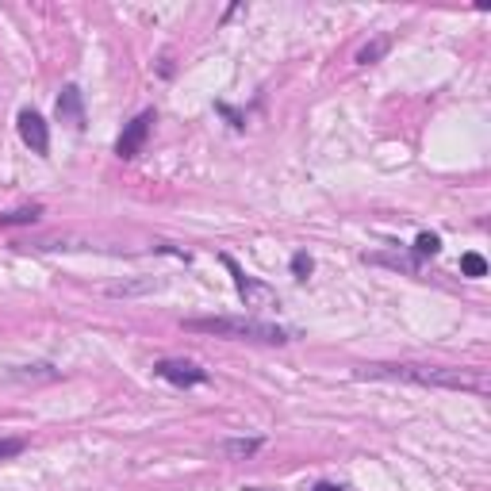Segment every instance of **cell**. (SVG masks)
Listing matches in <instances>:
<instances>
[{
    "label": "cell",
    "instance_id": "cell-13",
    "mask_svg": "<svg viewBox=\"0 0 491 491\" xmlns=\"http://www.w3.org/2000/svg\"><path fill=\"white\" fill-rule=\"evenodd\" d=\"M23 449H27V441H23V438H0V460L20 457Z\"/></svg>",
    "mask_w": 491,
    "mask_h": 491
},
{
    "label": "cell",
    "instance_id": "cell-8",
    "mask_svg": "<svg viewBox=\"0 0 491 491\" xmlns=\"http://www.w3.org/2000/svg\"><path fill=\"white\" fill-rule=\"evenodd\" d=\"M258 449H261V438H234L223 446L226 457H250V453H258Z\"/></svg>",
    "mask_w": 491,
    "mask_h": 491
},
{
    "label": "cell",
    "instance_id": "cell-9",
    "mask_svg": "<svg viewBox=\"0 0 491 491\" xmlns=\"http://www.w3.org/2000/svg\"><path fill=\"white\" fill-rule=\"evenodd\" d=\"M39 215H43V207H20V211L0 215V226H12V223H35Z\"/></svg>",
    "mask_w": 491,
    "mask_h": 491
},
{
    "label": "cell",
    "instance_id": "cell-12",
    "mask_svg": "<svg viewBox=\"0 0 491 491\" xmlns=\"http://www.w3.org/2000/svg\"><path fill=\"white\" fill-rule=\"evenodd\" d=\"M384 50H388V39H376V43H368V46H361V50H357V62L368 65V62H376V58H380Z\"/></svg>",
    "mask_w": 491,
    "mask_h": 491
},
{
    "label": "cell",
    "instance_id": "cell-6",
    "mask_svg": "<svg viewBox=\"0 0 491 491\" xmlns=\"http://www.w3.org/2000/svg\"><path fill=\"white\" fill-rule=\"evenodd\" d=\"M58 119L70 123L73 131L84 127V100H81L77 84H65V89H62V96H58Z\"/></svg>",
    "mask_w": 491,
    "mask_h": 491
},
{
    "label": "cell",
    "instance_id": "cell-1",
    "mask_svg": "<svg viewBox=\"0 0 491 491\" xmlns=\"http://www.w3.org/2000/svg\"><path fill=\"white\" fill-rule=\"evenodd\" d=\"M361 376H384V380H407L422 388H449V392H487V376L476 368H449V365H368Z\"/></svg>",
    "mask_w": 491,
    "mask_h": 491
},
{
    "label": "cell",
    "instance_id": "cell-3",
    "mask_svg": "<svg viewBox=\"0 0 491 491\" xmlns=\"http://www.w3.org/2000/svg\"><path fill=\"white\" fill-rule=\"evenodd\" d=\"M150 127H154V111H138V116L123 127V135H119V143H116V154L123 158V162L138 158V150H143V143L150 138Z\"/></svg>",
    "mask_w": 491,
    "mask_h": 491
},
{
    "label": "cell",
    "instance_id": "cell-16",
    "mask_svg": "<svg viewBox=\"0 0 491 491\" xmlns=\"http://www.w3.org/2000/svg\"><path fill=\"white\" fill-rule=\"evenodd\" d=\"M246 491H261V487H246Z\"/></svg>",
    "mask_w": 491,
    "mask_h": 491
},
{
    "label": "cell",
    "instance_id": "cell-15",
    "mask_svg": "<svg viewBox=\"0 0 491 491\" xmlns=\"http://www.w3.org/2000/svg\"><path fill=\"white\" fill-rule=\"evenodd\" d=\"M315 491H342L338 484H315Z\"/></svg>",
    "mask_w": 491,
    "mask_h": 491
},
{
    "label": "cell",
    "instance_id": "cell-4",
    "mask_svg": "<svg viewBox=\"0 0 491 491\" xmlns=\"http://www.w3.org/2000/svg\"><path fill=\"white\" fill-rule=\"evenodd\" d=\"M154 373L162 376V380L177 384V388H192V384H204L207 380V373H204L200 365H192V361H158Z\"/></svg>",
    "mask_w": 491,
    "mask_h": 491
},
{
    "label": "cell",
    "instance_id": "cell-10",
    "mask_svg": "<svg viewBox=\"0 0 491 491\" xmlns=\"http://www.w3.org/2000/svg\"><path fill=\"white\" fill-rule=\"evenodd\" d=\"M460 272H465V277H487V261L480 258V253H465V258H460Z\"/></svg>",
    "mask_w": 491,
    "mask_h": 491
},
{
    "label": "cell",
    "instance_id": "cell-14",
    "mask_svg": "<svg viewBox=\"0 0 491 491\" xmlns=\"http://www.w3.org/2000/svg\"><path fill=\"white\" fill-rule=\"evenodd\" d=\"M311 269H315V261H311L307 253H296V258H292V272H296V280H307Z\"/></svg>",
    "mask_w": 491,
    "mask_h": 491
},
{
    "label": "cell",
    "instance_id": "cell-7",
    "mask_svg": "<svg viewBox=\"0 0 491 491\" xmlns=\"http://www.w3.org/2000/svg\"><path fill=\"white\" fill-rule=\"evenodd\" d=\"M154 288H162V280L146 277V280H131V285H111L108 296H138V292H154Z\"/></svg>",
    "mask_w": 491,
    "mask_h": 491
},
{
    "label": "cell",
    "instance_id": "cell-11",
    "mask_svg": "<svg viewBox=\"0 0 491 491\" xmlns=\"http://www.w3.org/2000/svg\"><path fill=\"white\" fill-rule=\"evenodd\" d=\"M438 250H441L438 234H419V238H414V253H419V258H434Z\"/></svg>",
    "mask_w": 491,
    "mask_h": 491
},
{
    "label": "cell",
    "instance_id": "cell-5",
    "mask_svg": "<svg viewBox=\"0 0 491 491\" xmlns=\"http://www.w3.org/2000/svg\"><path fill=\"white\" fill-rule=\"evenodd\" d=\"M16 123H20V138L35 150V154H46V150H50V131H46V119L39 116V111L23 108Z\"/></svg>",
    "mask_w": 491,
    "mask_h": 491
},
{
    "label": "cell",
    "instance_id": "cell-2",
    "mask_svg": "<svg viewBox=\"0 0 491 491\" xmlns=\"http://www.w3.org/2000/svg\"><path fill=\"white\" fill-rule=\"evenodd\" d=\"M184 330H200L215 338H234V342H288L285 326L261 323V319H238V315H215V319H184Z\"/></svg>",
    "mask_w": 491,
    "mask_h": 491
}]
</instances>
